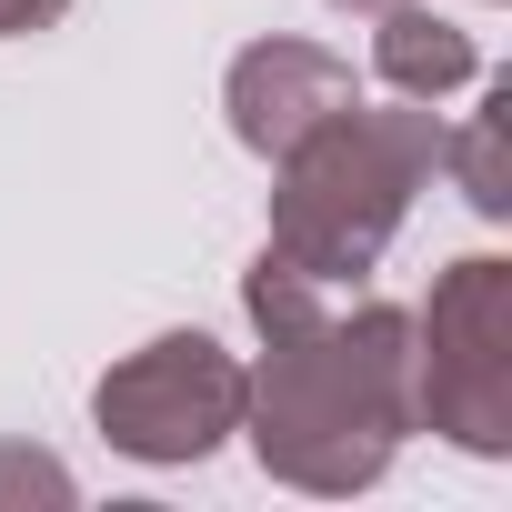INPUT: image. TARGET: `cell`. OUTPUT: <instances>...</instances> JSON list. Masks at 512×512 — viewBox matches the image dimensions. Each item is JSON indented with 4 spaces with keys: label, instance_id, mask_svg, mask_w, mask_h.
Returning a JSON list of instances; mask_svg holds the SVG:
<instances>
[{
    "label": "cell",
    "instance_id": "obj_1",
    "mask_svg": "<svg viewBox=\"0 0 512 512\" xmlns=\"http://www.w3.org/2000/svg\"><path fill=\"white\" fill-rule=\"evenodd\" d=\"M241 312L262 332V362L241 372L251 462L322 502L372 492L412 442V312L402 302L332 312V292L272 251L241 272Z\"/></svg>",
    "mask_w": 512,
    "mask_h": 512
},
{
    "label": "cell",
    "instance_id": "obj_3",
    "mask_svg": "<svg viewBox=\"0 0 512 512\" xmlns=\"http://www.w3.org/2000/svg\"><path fill=\"white\" fill-rule=\"evenodd\" d=\"M412 432L472 462H512V262L462 251L412 312Z\"/></svg>",
    "mask_w": 512,
    "mask_h": 512
},
{
    "label": "cell",
    "instance_id": "obj_5",
    "mask_svg": "<svg viewBox=\"0 0 512 512\" xmlns=\"http://www.w3.org/2000/svg\"><path fill=\"white\" fill-rule=\"evenodd\" d=\"M342 101H362V81H352V61L342 51H322V41H251V51H231V71H221V111H231V141L251 151V161H282L302 131H322Z\"/></svg>",
    "mask_w": 512,
    "mask_h": 512
},
{
    "label": "cell",
    "instance_id": "obj_10",
    "mask_svg": "<svg viewBox=\"0 0 512 512\" xmlns=\"http://www.w3.org/2000/svg\"><path fill=\"white\" fill-rule=\"evenodd\" d=\"M332 11H392V0H332Z\"/></svg>",
    "mask_w": 512,
    "mask_h": 512
},
{
    "label": "cell",
    "instance_id": "obj_6",
    "mask_svg": "<svg viewBox=\"0 0 512 512\" xmlns=\"http://www.w3.org/2000/svg\"><path fill=\"white\" fill-rule=\"evenodd\" d=\"M372 71L392 101H452L482 81V51L462 21L422 11V0H392V11H372Z\"/></svg>",
    "mask_w": 512,
    "mask_h": 512
},
{
    "label": "cell",
    "instance_id": "obj_4",
    "mask_svg": "<svg viewBox=\"0 0 512 512\" xmlns=\"http://www.w3.org/2000/svg\"><path fill=\"white\" fill-rule=\"evenodd\" d=\"M91 422L121 462H211L241 432V362L211 332H151L141 352H121L91 392Z\"/></svg>",
    "mask_w": 512,
    "mask_h": 512
},
{
    "label": "cell",
    "instance_id": "obj_2",
    "mask_svg": "<svg viewBox=\"0 0 512 512\" xmlns=\"http://www.w3.org/2000/svg\"><path fill=\"white\" fill-rule=\"evenodd\" d=\"M442 171V121L432 101H342L322 131H302L272 161V262H292L302 282L342 292L362 282L392 231L412 221V191Z\"/></svg>",
    "mask_w": 512,
    "mask_h": 512
},
{
    "label": "cell",
    "instance_id": "obj_8",
    "mask_svg": "<svg viewBox=\"0 0 512 512\" xmlns=\"http://www.w3.org/2000/svg\"><path fill=\"white\" fill-rule=\"evenodd\" d=\"M71 492H81L71 462H51L31 442H0V502H71Z\"/></svg>",
    "mask_w": 512,
    "mask_h": 512
},
{
    "label": "cell",
    "instance_id": "obj_9",
    "mask_svg": "<svg viewBox=\"0 0 512 512\" xmlns=\"http://www.w3.org/2000/svg\"><path fill=\"white\" fill-rule=\"evenodd\" d=\"M71 11V0H0V41H31V31H51Z\"/></svg>",
    "mask_w": 512,
    "mask_h": 512
},
{
    "label": "cell",
    "instance_id": "obj_7",
    "mask_svg": "<svg viewBox=\"0 0 512 512\" xmlns=\"http://www.w3.org/2000/svg\"><path fill=\"white\" fill-rule=\"evenodd\" d=\"M502 111H512V91H492L462 131H442V161H452V181H462V201L482 211V221H502L512 211V171H502Z\"/></svg>",
    "mask_w": 512,
    "mask_h": 512
}]
</instances>
